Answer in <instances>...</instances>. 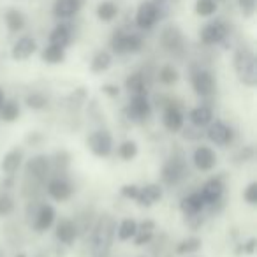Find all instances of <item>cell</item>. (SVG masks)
I'll list each match as a JSON object with an SVG mask.
<instances>
[{"instance_id":"1","label":"cell","mask_w":257,"mask_h":257,"mask_svg":"<svg viewBox=\"0 0 257 257\" xmlns=\"http://www.w3.org/2000/svg\"><path fill=\"white\" fill-rule=\"evenodd\" d=\"M114 231H116V220L113 215L104 213L97 218L90 239V257H109Z\"/></svg>"},{"instance_id":"2","label":"cell","mask_w":257,"mask_h":257,"mask_svg":"<svg viewBox=\"0 0 257 257\" xmlns=\"http://www.w3.org/2000/svg\"><path fill=\"white\" fill-rule=\"evenodd\" d=\"M232 65H234L236 76H238V79L243 85L248 86V88H253L257 85V62L252 48L239 46L234 51Z\"/></svg>"},{"instance_id":"3","label":"cell","mask_w":257,"mask_h":257,"mask_svg":"<svg viewBox=\"0 0 257 257\" xmlns=\"http://www.w3.org/2000/svg\"><path fill=\"white\" fill-rule=\"evenodd\" d=\"M189 175V168L185 164V159L182 154H173L168 161L164 162L161 171L162 183L168 187H175L178 183H182L185 180V176Z\"/></svg>"},{"instance_id":"4","label":"cell","mask_w":257,"mask_h":257,"mask_svg":"<svg viewBox=\"0 0 257 257\" xmlns=\"http://www.w3.org/2000/svg\"><path fill=\"white\" fill-rule=\"evenodd\" d=\"M86 148L99 159L111 157L114 148L113 136H111L107 128H97V131L90 133L88 138H86Z\"/></svg>"},{"instance_id":"5","label":"cell","mask_w":257,"mask_h":257,"mask_svg":"<svg viewBox=\"0 0 257 257\" xmlns=\"http://www.w3.org/2000/svg\"><path fill=\"white\" fill-rule=\"evenodd\" d=\"M152 111H154V107H152V102L148 99V93L131 95V100L125 107V118L133 123H143L152 116Z\"/></svg>"},{"instance_id":"6","label":"cell","mask_w":257,"mask_h":257,"mask_svg":"<svg viewBox=\"0 0 257 257\" xmlns=\"http://www.w3.org/2000/svg\"><path fill=\"white\" fill-rule=\"evenodd\" d=\"M141 48H143V39L138 34L114 32L113 39H111V50L116 55L138 53Z\"/></svg>"},{"instance_id":"7","label":"cell","mask_w":257,"mask_h":257,"mask_svg":"<svg viewBox=\"0 0 257 257\" xmlns=\"http://www.w3.org/2000/svg\"><path fill=\"white\" fill-rule=\"evenodd\" d=\"M190 83H192V88L196 92V95L199 97H211L217 88V81H215L213 74L206 69H196L192 71L190 76Z\"/></svg>"},{"instance_id":"8","label":"cell","mask_w":257,"mask_h":257,"mask_svg":"<svg viewBox=\"0 0 257 257\" xmlns=\"http://www.w3.org/2000/svg\"><path fill=\"white\" fill-rule=\"evenodd\" d=\"M217 162H218V155L211 147H208V145H199V147H196V150H194V154H192V164L199 173L213 171Z\"/></svg>"},{"instance_id":"9","label":"cell","mask_w":257,"mask_h":257,"mask_svg":"<svg viewBox=\"0 0 257 257\" xmlns=\"http://www.w3.org/2000/svg\"><path fill=\"white\" fill-rule=\"evenodd\" d=\"M208 140L211 141L217 147H227V145L232 143L234 140V131H232L231 125H227L222 120H211V123L208 125L206 131Z\"/></svg>"},{"instance_id":"10","label":"cell","mask_w":257,"mask_h":257,"mask_svg":"<svg viewBox=\"0 0 257 257\" xmlns=\"http://www.w3.org/2000/svg\"><path fill=\"white\" fill-rule=\"evenodd\" d=\"M50 166L51 161L48 155H36L25 164V173L29 178H32L37 183H44L50 175Z\"/></svg>"},{"instance_id":"11","label":"cell","mask_w":257,"mask_h":257,"mask_svg":"<svg viewBox=\"0 0 257 257\" xmlns=\"http://www.w3.org/2000/svg\"><path fill=\"white\" fill-rule=\"evenodd\" d=\"M46 192L48 196L51 197L57 203H64V201H69L74 194V187L69 183V180H65L64 176H55V178H50L46 183Z\"/></svg>"},{"instance_id":"12","label":"cell","mask_w":257,"mask_h":257,"mask_svg":"<svg viewBox=\"0 0 257 257\" xmlns=\"http://www.w3.org/2000/svg\"><path fill=\"white\" fill-rule=\"evenodd\" d=\"M162 125L171 134L182 133V128L185 127V114L182 113V109L178 106L168 104L164 107V111H162Z\"/></svg>"},{"instance_id":"13","label":"cell","mask_w":257,"mask_h":257,"mask_svg":"<svg viewBox=\"0 0 257 257\" xmlns=\"http://www.w3.org/2000/svg\"><path fill=\"white\" fill-rule=\"evenodd\" d=\"M224 182H222L220 176H213V178L206 180V182L203 183V187H201V196H203L204 203H206V206H210V204H217L222 201V197H224Z\"/></svg>"},{"instance_id":"14","label":"cell","mask_w":257,"mask_h":257,"mask_svg":"<svg viewBox=\"0 0 257 257\" xmlns=\"http://www.w3.org/2000/svg\"><path fill=\"white\" fill-rule=\"evenodd\" d=\"M159 22V13L155 9L154 2H141L140 8L136 11V25L141 30H150L152 27H155V23Z\"/></svg>"},{"instance_id":"15","label":"cell","mask_w":257,"mask_h":257,"mask_svg":"<svg viewBox=\"0 0 257 257\" xmlns=\"http://www.w3.org/2000/svg\"><path fill=\"white\" fill-rule=\"evenodd\" d=\"M225 37H227V27H225L224 22H211L204 25V29L201 30V41L206 46L220 44Z\"/></svg>"},{"instance_id":"16","label":"cell","mask_w":257,"mask_h":257,"mask_svg":"<svg viewBox=\"0 0 257 257\" xmlns=\"http://www.w3.org/2000/svg\"><path fill=\"white\" fill-rule=\"evenodd\" d=\"M57 220V211L51 204H41L34 215V231L46 232Z\"/></svg>"},{"instance_id":"17","label":"cell","mask_w":257,"mask_h":257,"mask_svg":"<svg viewBox=\"0 0 257 257\" xmlns=\"http://www.w3.org/2000/svg\"><path fill=\"white\" fill-rule=\"evenodd\" d=\"M164 196V190L159 183H147V185L140 187V194H138L136 201L140 206H145V208H150L154 206L155 203L162 199Z\"/></svg>"},{"instance_id":"18","label":"cell","mask_w":257,"mask_h":257,"mask_svg":"<svg viewBox=\"0 0 257 257\" xmlns=\"http://www.w3.org/2000/svg\"><path fill=\"white\" fill-rule=\"evenodd\" d=\"M23 164V150L22 148H13L0 161V171L6 176H15Z\"/></svg>"},{"instance_id":"19","label":"cell","mask_w":257,"mask_h":257,"mask_svg":"<svg viewBox=\"0 0 257 257\" xmlns=\"http://www.w3.org/2000/svg\"><path fill=\"white\" fill-rule=\"evenodd\" d=\"M55 236H57V239L62 245L71 246L78 238V225L71 218H62L57 224V227H55Z\"/></svg>"},{"instance_id":"20","label":"cell","mask_w":257,"mask_h":257,"mask_svg":"<svg viewBox=\"0 0 257 257\" xmlns=\"http://www.w3.org/2000/svg\"><path fill=\"white\" fill-rule=\"evenodd\" d=\"M37 50V43L34 37H20L18 41L15 43V46H13L11 50V57L13 60L16 62H22V60H27V58H30L34 53H36Z\"/></svg>"},{"instance_id":"21","label":"cell","mask_w":257,"mask_h":257,"mask_svg":"<svg viewBox=\"0 0 257 257\" xmlns=\"http://www.w3.org/2000/svg\"><path fill=\"white\" fill-rule=\"evenodd\" d=\"M180 210L185 217H190V215H199L206 210V203H204L201 192H190L189 196H185L182 201H180Z\"/></svg>"},{"instance_id":"22","label":"cell","mask_w":257,"mask_h":257,"mask_svg":"<svg viewBox=\"0 0 257 257\" xmlns=\"http://www.w3.org/2000/svg\"><path fill=\"white\" fill-rule=\"evenodd\" d=\"M83 8V0H57L53 6V15L58 20H69L79 13Z\"/></svg>"},{"instance_id":"23","label":"cell","mask_w":257,"mask_h":257,"mask_svg":"<svg viewBox=\"0 0 257 257\" xmlns=\"http://www.w3.org/2000/svg\"><path fill=\"white\" fill-rule=\"evenodd\" d=\"M161 43L168 51H178L183 46V36L176 27H168L162 30Z\"/></svg>"},{"instance_id":"24","label":"cell","mask_w":257,"mask_h":257,"mask_svg":"<svg viewBox=\"0 0 257 257\" xmlns=\"http://www.w3.org/2000/svg\"><path fill=\"white\" fill-rule=\"evenodd\" d=\"M213 120V111L208 106H196L189 111V121L194 127H208Z\"/></svg>"},{"instance_id":"25","label":"cell","mask_w":257,"mask_h":257,"mask_svg":"<svg viewBox=\"0 0 257 257\" xmlns=\"http://www.w3.org/2000/svg\"><path fill=\"white\" fill-rule=\"evenodd\" d=\"M72 41V30L67 23H60L57 25L50 34V44H55V46L60 48H67Z\"/></svg>"},{"instance_id":"26","label":"cell","mask_w":257,"mask_h":257,"mask_svg":"<svg viewBox=\"0 0 257 257\" xmlns=\"http://www.w3.org/2000/svg\"><path fill=\"white\" fill-rule=\"evenodd\" d=\"M125 90L128 92V95H143V93H148L145 76L141 72H134V74L127 76V79H125Z\"/></svg>"},{"instance_id":"27","label":"cell","mask_w":257,"mask_h":257,"mask_svg":"<svg viewBox=\"0 0 257 257\" xmlns=\"http://www.w3.org/2000/svg\"><path fill=\"white\" fill-rule=\"evenodd\" d=\"M138 232V222L134 218H123L120 224H116V231L114 236L118 238V241H131Z\"/></svg>"},{"instance_id":"28","label":"cell","mask_w":257,"mask_h":257,"mask_svg":"<svg viewBox=\"0 0 257 257\" xmlns=\"http://www.w3.org/2000/svg\"><path fill=\"white\" fill-rule=\"evenodd\" d=\"M111 62H113V57H111L109 51H97L93 55L92 62H90V71L93 74H102L111 67Z\"/></svg>"},{"instance_id":"29","label":"cell","mask_w":257,"mask_h":257,"mask_svg":"<svg viewBox=\"0 0 257 257\" xmlns=\"http://www.w3.org/2000/svg\"><path fill=\"white\" fill-rule=\"evenodd\" d=\"M20 118V104L15 99H6L0 106V120L6 123H13Z\"/></svg>"},{"instance_id":"30","label":"cell","mask_w":257,"mask_h":257,"mask_svg":"<svg viewBox=\"0 0 257 257\" xmlns=\"http://www.w3.org/2000/svg\"><path fill=\"white\" fill-rule=\"evenodd\" d=\"M201 246H203V239L197 236H187L176 245V253L178 255H190V253H196L197 250H201Z\"/></svg>"},{"instance_id":"31","label":"cell","mask_w":257,"mask_h":257,"mask_svg":"<svg viewBox=\"0 0 257 257\" xmlns=\"http://www.w3.org/2000/svg\"><path fill=\"white\" fill-rule=\"evenodd\" d=\"M41 58H43L46 64H62L65 60V48H60V46H55V44H48L46 48L43 50L41 53Z\"/></svg>"},{"instance_id":"32","label":"cell","mask_w":257,"mask_h":257,"mask_svg":"<svg viewBox=\"0 0 257 257\" xmlns=\"http://www.w3.org/2000/svg\"><path fill=\"white\" fill-rule=\"evenodd\" d=\"M4 18H6V25H8L11 34H18L20 30H23V27H25V16H23L18 9H8Z\"/></svg>"},{"instance_id":"33","label":"cell","mask_w":257,"mask_h":257,"mask_svg":"<svg viewBox=\"0 0 257 257\" xmlns=\"http://www.w3.org/2000/svg\"><path fill=\"white\" fill-rule=\"evenodd\" d=\"M95 13H97V18H99L100 22H104V23L113 22L118 15V6L114 4V2H111V0H104V2H100V4L97 6Z\"/></svg>"},{"instance_id":"34","label":"cell","mask_w":257,"mask_h":257,"mask_svg":"<svg viewBox=\"0 0 257 257\" xmlns=\"http://www.w3.org/2000/svg\"><path fill=\"white\" fill-rule=\"evenodd\" d=\"M116 154H118V157H120L121 161L131 162V161H134V159L138 157V154H140V147H138V143L134 140H125L123 143H120Z\"/></svg>"},{"instance_id":"35","label":"cell","mask_w":257,"mask_h":257,"mask_svg":"<svg viewBox=\"0 0 257 257\" xmlns=\"http://www.w3.org/2000/svg\"><path fill=\"white\" fill-rule=\"evenodd\" d=\"M25 104L34 111H43L50 106V99L41 92H32L25 97Z\"/></svg>"},{"instance_id":"36","label":"cell","mask_w":257,"mask_h":257,"mask_svg":"<svg viewBox=\"0 0 257 257\" xmlns=\"http://www.w3.org/2000/svg\"><path fill=\"white\" fill-rule=\"evenodd\" d=\"M178 79H180V72H178V69L173 67V65H164V67H161V71H159V81H161L162 85L171 86V85H175Z\"/></svg>"},{"instance_id":"37","label":"cell","mask_w":257,"mask_h":257,"mask_svg":"<svg viewBox=\"0 0 257 257\" xmlns=\"http://www.w3.org/2000/svg\"><path fill=\"white\" fill-rule=\"evenodd\" d=\"M152 2H154L155 9H157V13H159V20H162L175 11L180 0H152Z\"/></svg>"},{"instance_id":"38","label":"cell","mask_w":257,"mask_h":257,"mask_svg":"<svg viewBox=\"0 0 257 257\" xmlns=\"http://www.w3.org/2000/svg\"><path fill=\"white\" fill-rule=\"evenodd\" d=\"M196 13L199 16H203V18H208V16L217 13V2L215 0H197Z\"/></svg>"},{"instance_id":"39","label":"cell","mask_w":257,"mask_h":257,"mask_svg":"<svg viewBox=\"0 0 257 257\" xmlns=\"http://www.w3.org/2000/svg\"><path fill=\"white\" fill-rule=\"evenodd\" d=\"M16 204H15V199H13L9 194L6 192H0V217H8L15 211Z\"/></svg>"},{"instance_id":"40","label":"cell","mask_w":257,"mask_h":257,"mask_svg":"<svg viewBox=\"0 0 257 257\" xmlns=\"http://www.w3.org/2000/svg\"><path fill=\"white\" fill-rule=\"evenodd\" d=\"M120 194H121V197H125V199L136 201L138 194H140V185H136V183H125V185H121Z\"/></svg>"},{"instance_id":"41","label":"cell","mask_w":257,"mask_h":257,"mask_svg":"<svg viewBox=\"0 0 257 257\" xmlns=\"http://www.w3.org/2000/svg\"><path fill=\"white\" fill-rule=\"evenodd\" d=\"M243 199L250 204V206H255L257 204V182H250L246 185L245 192H243Z\"/></svg>"},{"instance_id":"42","label":"cell","mask_w":257,"mask_h":257,"mask_svg":"<svg viewBox=\"0 0 257 257\" xmlns=\"http://www.w3.org/2000/svg\"><path fill=\"white\" fill-rule=\"evenodd\" d=\"M152 239H154V232H150V231H138L136 236L133 238V241H134V245H136V246H143V245H148Z\"/></svg>"},{"instance_id":"43","label":"cell","mask_w":257,"mask_h":257,"mask_svg":"<svg viewBox=\"0 0 257 257\" xmlns=\"http://www.w3.org/2000/svg\"><path fill=\"white\" fill-rule=\"evenodd\" d=\"M238 6L246 18H250L255 13V0H238Z\"/></svg>"},{"instance_id":"44","label":"cell","mask_w":257,"mask_h":257,"mask_svg":"<svg viewBox=\"0 0 257 257\" xmlns=\"http://www.w3.org/2000/svg\"><path fill=\"white\" fill-rule=\"evenodd\" d=\"M100 90H102L104 95L111 97V99L120 95V88H118V85H113V83H106V85L100 86Z\"/></svg>"},{"instance_id":"45","label":"cell","mask_w":257,"mask_h":257,"mask_svg":"<svg viewBox=\"0 0 257 257\" xmlns=\"http://www.w3.org/2000/svg\"><path fill=\"white\" fill-rule=\"evenodd\" d=\"M243 253H246V255H253L255 253V248H257V239L255 238H250L246 239V243H243Z\"/></svg>"},{"instance_id":"46","label":"cell","mask_w":257,"mask_h":257,"mask_svg":"<svg viewBox=\"0 0 257 257\" xmlns=\"http://www.w3.org/2000/svg\"><path fill=\"white\" fill-rule=\"evenodd\" d=\"M253 159V147H243V150L239 152L238 161L239 162H248Z\"/></svg>"},{"instance_id":"47","label":"cell","mask_w":257,"mask_h":257,"mask_svg":"<svg viewBox=\"0 0 257 257\" xmlns=\"http://www.w3.org/2000/svg\"><path fill=\"white\" fill-rule=\"evenodd\" d=\"M155 229H157V224H155V220H143L141 224H138V231H150V232H154Z\"/></svg>"},{"instance_id":"48","label":"cell","mask_w":257,"mask_h":257,"mask_svg":"<svg viewBox=\"0 0 257 257\" xmlns=\"http://www.w3.org/2000/svg\"><path fill=\"white\" fill-rule=\"evenodd\" d=\"M4 100H6V93H4V90L0 88V106L4 104Z\"/></svg>"},{"instance_id":"49","label":"cell","mask_w":257,"mask_h":257,"mask_svg":"<svg viewBox=\"0 0 257 257\" xmlns=\"http://www.w3.org/2000/svg\"><path fill=\"white\" fill-rule=\"evenodd\" d=\"M15 257H27V255H25V253H16Z\"/></svg>"},{"instance_id":"50","label":"cell","mask_w":257,"mask_h":257,"mask_svg":"<svg viewBox=\"0 0 257 257\" xmlns=\"http://www.w3.org/2000/svg\"><path fill=\"white\" fill-rule=\"evenodd\" d=\"M0 257H4V252H2V250H0Z\"/></svg>"}]
</instances>
